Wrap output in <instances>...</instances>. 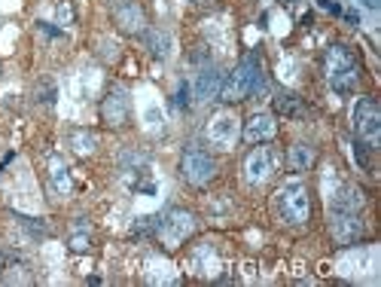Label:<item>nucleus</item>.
<instances>
[{
    "label": "nucleus",
    "mask_w": 381,
    "mask_h": 287,
    "mask_svg": "<svg viewBox=\"0 0 381 287\" xmlns=\"http://www.w3.org/2000/svg\"><path fill=\"white\" fill-rule=\"evenodd\" d=\"M323 71H327V80L330 86L339 92V95H348V92L357 89L360 83V64H357V55L342 43H332L327 55H323Z\"/></svg>",
    "instance_id": "1"
},
{
    "label": "nucleus",
    "mask_w": 381,
    "mask_h": 287,
    "mask_svg": "<svg viewBox=\"0 0 381 287\" xmlns=\"http://www.w3.org/2000/svg\"><path fill=\"white\" fill-rule=\"evenodd\" d=\"M263 89V61L256 52H247L235 71L223 80L220 86V98L223 101H244L250 92Z\"/></svg>",
    "instance_id": "2"
},
{
    "label": "nucleus",
    "mask_w": 381,
    "mask_h": 287,
    "mask_svg": "<svg viewBox=\"0 0 381 287\" xmlns=\"http://www.w3.org/2000/svg\"><path fill=\"white\" fill-rule=\"evenodd\" d=\"M275 211L284 224L290 226H302L308 224L311 217V196H308V187L302 181H287L284 187H277L275 193Z\"/></svg>",
    "instance_id": "3"
},
{
    "label": "nucleus",
    "mask_w": 381,
    "mask_h": 287,
    "mask_svg": "<svg viewBox=\"0 0 381 287\" xmlns=\"http://www.w3.org/2000/svg\"><path fill=\"white\" fill-rule=\"evenodd\" d=\"M351 119H354L357 138L366 147H373V150H375L378 141H381V110H378V104H375L373 98H357Z\"/></svg>",
    "instance_id": "4"
},
{
    "label": "nucleus",
    "mask_w": 381,
    "mask_h": 287,
    "mask_svg": "<svg viewBox=\"0 0 381 287\" xmlns=\"http://www.w3.org/2000/svg\"><path fill=\"white\" fill-rule=\"evenodd\" d=\"M192 233H195V217L189 214V211L174 208L159 220V238H162V245L168 248V251L180 248Z\"/></svg>",
    "instance_id": "5"
},
{
    "label": "nucleus",
    "mask_w": 381,
    "mask_h": 287,
    "mask_svg": "<svg viewBox=\"0 0 381 287\" xmlns=\"http://www.w3.org/2000/svg\"><path fill=\"white\" fill-rule=\"evenodd\" d=\"M241 138V123L232 110H220V114L211 116L208 123V141L217 147V150H232L235 141Z\"/></svg>",
    "instance_id": "6"
},
{
    "label": "nucleus",
    "mask_w": 381,
    "mask_h": 287,
    "mask_svg": "<svg viewBox=\"0 0 381 287\" xmlns=\"http://www.w3.org/2000/svg\"><path fill=\"white\" fill-rule=\"evenodd\" d=\"M275 169H277V153L272 147H254L244 159V178H247V183H254V187L266 183L275 174Z\"/></svg>",
    "instance_id": "7"
},
{
    "label": "nucleus",
    "mask_w": 381,
    "mask_h": 287,
    "mask_svg": "<svg viewBox=\"0 0 381 287\" xmlns=\"http://www.w3.org/2000/svg\"><path fill=\"white\" fill-rule=\"evenodd\" d=\"M180 171H183V178H187V183H192V187H204V183H211V178L217 174V162L201 150H189V153H183Z\"/></svg>",
    "instance_id": "8"
},
{
    "label": "nucleus",
    "mask_w": 381,
    "mask_h": 287,
    "mask_svg": "<svg viewBox=\"0 0 381 287\" xmlns=\"http://www.w3.org/2000/svg\"><path fill=\"white\" fill-rule=\"evenodd\" d=\"M330 229L339 245H354L363 236V220L351 211H330Z\"/></svg>",
    "instance_id": "9"
},
{
    "label": "nucleus",
    "mask_w": 381,
    "mask_h": 287,
    "mask_svg": "<svg viewBox=\"0 0 381 287\" xmlns=\"http://www.w3.org/2000/svg\"><path fill=\"white\" fill-rule=\"evenodd\" d=\"M128 110H132V101H128V92L123 86H113L107 92V98H104V104H101V116H104V123L107 126H125L128 123Z\"/></svg>",
    "instance_id": "10"
},
{
    "label": "nucleus",
    "mask_w": 381,
    "mask_h": 287,
    "mask_svg": "<svg viewBox=\"0 0 381 287\" xmlns=\"http://www.w3.org/2000/svg\"><path fill=\"white\" fill-rule=\"evenodd\" d=\"M113 18H116V25L123 28L125 34H144V28H146V16H144V9L135 4V0H125V4H119L113 9Z\"/></svg>",
    "instance_id": "11"
},
{
    "label": "nucleus",
    "mask_w": 381,
    "mask_h": 287,
    "mask_svg": "<svg viewBox=\"0 0 381 287\" xmlns=\"http://www.w3.org/2000/svg\"><path fill=\"white\" fill-rule=\"evenodd\" d=\"M275 135H277V123H275L272 114H256V116H250L247 126H244V141L247 144H266V141H272Z\"/></svg>",
    "instance_id": "12"
},
{
    "label": "nucleus",
    "mask_w": 381,
    "mask_h": 287,
    "mask_svg": "<svg viewBox=\"0 0 381 287\" xmlns=\"http://www.w3.org/2000/svg\"><path fill=\"white\" fill-rule=\"evenodd\" d=\"M220 86H223V73L217 68H201L199 80H195V98L199 101H213L220 95Z\"/></svg>",
    "instance_id": "13"
},
{
    "label": "nucleus",
    "mask_w": 381,
    "mask_h": 287,
    "mask_svg": "<svg viewBox=\"0 0 381 287\" xmlns=\"http://www.w3.org/2000/svg\"><path fill=\"white\" fill-rule=\"evenodd\" d=\"M49 187H52L55 196H70V190H73L68 165H64L58 156H49Z\"/></svg>",
    "instance_id": "14"
},
{
    "label": "nucleus",
    "mask_w": 381,
    "mask_h": 287,
    "mask_svg": "<svg viewBox=\"0 0 381 287\" xmlns=\"http://www.w3.org/2000/svg\"><path fill=\"white\" fill-rule=\"evenodd\" d=\"M70 147H73V153H80V156H92L95 153V147H98V135L89 132V128H73L70 132Z\"/></svg>",
    "instance_id": "15"
},
{
    "label": "nucleus",
    "mask_w": 381,
    "mask_h": 287,
    "mask_svg": "<svg viewBox=\"0 0 381 287\" xmlns=\"http://www.w3.org/2000/svg\"><path fill=\"white\" fill-rule=\"evenodd\" d=\"M275 110L281 116H293V119H299L305 114V104H302V98L299 95H293V92H281V95L275 98Z\"/></svg>",
    "instance_id": "16"
},
{
    "label": "nucleus",
    "mask_w": 381,
    "mask_h": 287,
    "mask_svg": "<svg viewBox=\"0 0 381 287\" xmlns=\"http://www.w3.org/2000/svg\"><path fill=\"white\" fill-rule=\"evenodd\" d=\"M192 266H195V272L199 275H213L220 269V260H217V254L211 251V245H201L199 251L192 254Z\"/></svg>",
    "instance_id": "17"
},
{
    "label": "nucleus",
    "mask_w": 381,
    "mask_h": 287,
    "mask_svg": "<svg viewBox=\"0 0 381 287\" xmlns=\"http://www.w3.org/2000/svg\"><path fill=\"white\" fill-rule=\"evenodd\" d=\"M287 162H290L293 171H308L311 162H314V150L308 144H293L290 153H287Z\"/></svg>",
    "instance_id": "18"
},
{
    "label": "nucleus",
    "mask_w": 381,
    "mask_h": 287,
    "mask_svg": "<svg viewBox=\"0 0 381 287\" xmlns=\"http://www.w3.org/2000/svg\"><path fill=\"white\" fill-rule=\"evenodd\" d=\"M146 46H150V52L156 59H165V55L171 52V37L165 31H150L146 34Z\"/></svg>",
    "instance_id": "19"
},
{
    "label": "nucleus",
    "mask_w": 381,
    "mask_h": 287,
    "mask_svg": "<svg viewBox=\"0 0 381 287\" xmlns=\"http://www.w3.org/2000/svg\"><path fill=\"white\" fill-rule=\"evenodd\" d=\"M55 95H58V92H55V86H52L49 80L37 83V89H34V98H37V101H43V104H52Z\"/></svg>",
    "instance_id": "20"
},
{
    "label": "nucleus",
    "mask_w": 381,
    "mask_h": 287,
    "mask_svg": "<svg viewBox=\"0 0 381 287\" xmlns=\"http://www.w3.org/2000/svg\"><path fill=\"white\" fill-rule=\"evenodd\" d=\"M174 104H177L180 110L189 107V83H180L177 86V95H174Z\"/></svg>",
    "instance_id": "21"
},
{
    "label": "nucleus",
    "mask_w": 381,
    "mask_h": 287,
    "mask_svg": "<svg viewBox=\"0 0 381 287\" xmlns=\"http://www.w3.org/2000/svg\"><path fill=\"white\" fill-rule=\"evenodd\" d=\"M70 251H89V236L86 233H77V236H70Z\"/></svg>",
    "instance_id": "22"
},
{
    "label": "nucleus",
    "mask_w": 381,
    "mask_h": 287,
    "mask_svg": "<svg viewBox=\"0 0 381 287\" xmlns=\"http://www.w3.org/2000/svg\"><path fill=\"white\" fill-rule=\"evenodd\" d=\"M116 49L119 46L113 40H101V55H104V59H116Z\"/></svg>",
    "instance_id": "23"
},
{
    "label": "nucleus",
    "mask_w": 381,
    "mask_h": 287,
    "mask_svg": "<svg viewBox=\"0 0 381 287\" xmlns=\"http://www.w3.org/2000/svg\"><path fill=\"white\" fill-rule=\"evenodd\" d=\"M58 22H61V25H70V22H73V9H70V4H61V6H58Z\"/></svg>",
    "instance_id": "24"
},
{
    "label": "nucleus",
    "mask_w": 381,
    "mask_h": 287,
    "mask_svg": "<svg viewBox=\"0 0 381 287\" xmlns=\"http://www.w3.org/2000/svg\"><path fill=\"white\" fill-rule=\"evenodd\" d=\"M146 123H150V128H159L162 126V114L156 107H150V110H146Z\"/></svg>",
    "instance_id": "25"
},
{
    "label": "nucleus",
    "mask_w": 381,
    "mask_h": 287,
    "mask_svg": "<svg viewBox=\"0 0 381 287\" xmlns=\"http://www.w3.org/2000/svg\"><path fill=\"white\" fill-rule=\"evenodd\" d=\"M318 4H320L323 9H330V13H336V16L342 13V9H339V4H332V0H318Z\"/></svg>",
    "instance_id": "26"
},
{
    "label": "nucleus",
    "mask_w": 381,
    "mask_h": 287,
    "mask_svg": "<svg viewBox=\"0 0 381 287\" xmlns=\"http://www.w3.org/2000/svg\"><path fill=\"white\" fill-rule=\"evenodd\" d=\"M40 31H46V34H52V37H58L61 31H58V28H52L49 22H40Z\"/></svg>",
    "instance_id": "27"
},
{
    "label": "nucleus",
    "mask_w": 381,
    "mask_h": 287,
    "mask_svg": "<svg viewBox=\"0 0 381 287\" xmlns=\"http://www.w3.org/2000/svg\"><path fill=\"white\" fill-rule=\"evenodd\" d=\"M345 18H348V22H354V25H360V16L357 13H345Z\"/></svg>",
    "instance_id": "28"
},
{
    "label": "nucleus",
    "mask_w": 381,
    "mask_h": 287,
    "mask_svg": "<svg viewBox=\"0 0 381 287\" xmlns=\"http://www.w3.org/2000/svg\"><path fill=\"white\" fill-rule=\"evenodd\" d=\"M363 4H366V6H378V0H363Z\"/></svg>",
    "instance_id": "29"
},
{
    "label": "nucleus",
    "mask_w": 381,
    "mask_h": 287,
    "mask_svg": "<svg viewBox=\"0 0 381 287\" xmlns=\"http://www.w3.org/2000/svg\"><path fill=\"white\" fill-rule=\"evenodd\" d=\"M284 4H290V0H284Z\"/></svg>",
    "instance_id": "30"
}]
</instances>
